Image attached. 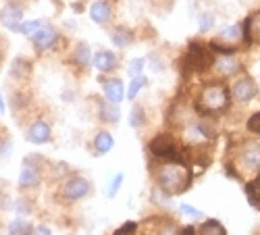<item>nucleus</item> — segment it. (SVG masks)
Listing matches in <instances>:
<instances>
[{
    "label": "nucleus",
    "instance_id": "1",
    "mask_svg": "<svg viewBox=\"0 0 260 235\" xmlns=\"http://www.w3.org/2000/svg\"><path fill=\"white\" fill-rule=\"evenodd\" d=\"M191 185V175L183 162H165L156 171V187H160L165 194L177 196L183 194Z\"/></svg>",
    "mask_w": 260,
    "mask_h": 235
},
{
    "label": "nucleus",
    "instance_id": "2",
    "mask_svg": "<svg viewBox=\"0 0 260 235\" xmlns=\"http://www.w3.org/2000/svg\"><path fill=\"white\" fill-rule=\"evenodd\" d=\"M231 106V90L225 83H208L202 88L196 109L202 115H219Z\"/></svg>",
    "mask_w": 260,
    "mask_h": 235
},
{
    "label": "nucleus",
    "instance_id": "3",
    "mask_svg": "<svg viewBox=\"0 0 260 235\" xmlns=\"http://www.w3.org/2000/svg\"><path fill=\"white\" fill-rule=\"evenodd\" d=\"M148 150L154 158L158 160H165V162H183L185 164V158L183 154L179 152L177 148V142L173 138V133H158L150 140L148 144Z\"/></svg>",
    "mask_w": 260,
    "mask_h": 235
},
{
    "label": "nucleus",
    "instance_id": "4",
    "mask_svg": "<svg viewBox=\"0 0 260 235\" xmlns=\"http://www.w3.org/2000/svg\"><path fill=\"white\" fill-rule=\"evenodd\" d=\"M212 62H214V58H212V50L208 46L200 44V42H189L187 52L183 56V69L187 73H191V71L202 73L212 67Z\"/></svg>",
    "mask_w": 260,
    "mask_h": 235
},
{
    "label": "nucleus",
    "instance_id": "5",
    "mask_svg": "<svg viewBox=\"0 0 260 235\" xmlns=\"http://www.w3.org/2000/svg\"><path fill=\"white\" fill-rule=\"evenodd\" d=\"M233 162L240 169V173H260V144L258 142L242 144Z\"/></svg>",
    "mask_w": 260,
    "mask_h": 235
},
{
    "label": "nucleus",
    "instance_id": "6",
    "mask_svg": "<svg viewBox=\"0 0 260 235\" xmlns=\"http://www.w3.org/2000/svg\"><path fill=\"white\" fill-rule=\"evenodd\" d=\"M90 191H92V183L85 179V177L75 175V177H69L67 181L62 183L60 198L64 202H79V200H83L85 196H88Z\"/></svg>",
    "mask_w": 260,
    "mask_h": 235
},
{
    "label": "nucleus",
    "instance_id": "7",
    "mask_svg": "<svg viewBox=\"0 0 260 235\" xmlns=\"http://www.w3.org/2000/svg\"><path fill=\"white\" fill-rule=\"evenodd\" d=\"M258 96V85L250 75L240 77L233 85H231V98L240 104H248L250 100H254Z\"/></svg>",
    "mask_w": 260,
    "mask_h": 235
},
{
    "label": "nucleus",
    "instance_id": "8",
    "mask_svg": "<svg viewBox=\"0 0 260 235\" xmlns=\"http://www.w3.org/2000/svg\"><path fill=\"white\" fill-rule=\"evenodd\" d=\"M23 7L17 0H11L3 9H0V23H3L9 31H19L21 23H23Z\"/></svg>",
    "mask_w": 260,
    "mask_h": 235
},
{
    "label": "nucleus",
    "instance_id": "9",
    "mask_svg": "<svg viewBox=\"0 0 260 235\" xmlns=\"http://www.w3.org/2000/svg\"><path fill=\"white\" fill-rule=\"evenodd\" d=\"M25 140L29 144H36V146H44L52 140V129H50V125L44 121V119H38L29 125V129L25 133Z\"/></svg>",
    "mask_w": 260,
    "mask_h": 235
},
{
    "label": "nucleus",
    "instance_id": "10",
    "mask_svg": "<svg viewBox=\"0 0 260 235\" xmlns=\"http://www.w3.org/2000/svg\"><path fill=\"white\" fill-rule=\"evenodd\" d=\"M102 92L106 102H111L115 106H119L125 98V85L119 77H111V79H102Z\"/></svg>",
    "mask_w": 260,
    "mask_h": 235
},
{
    "label": "nucleus",
    "instance_id": "11",
    "mask_svg": "<svg viewBox=\"0 0 260 235\" xmlns=\"http://www.w3.org/2000/svg\"><path fill=\"white\" fill-rule=\"evenodd\" d=\"M31 40H34V48H36V52H46V50H50V48L56 44L58 31H56L52 25H46V23H44V27H42Z\"/></svg>",
    "mask_w": 260,
    "mask_h": 235
},
{
    "label": "nucleus",
    "instance_id": "12",
    "mask_svg": "<svg viewBox=\"0 0 260 235\" xmlns=\"http://www.w3.org/2000/svg\"><path fill=\"white\" fill-rule=\"evenodd\" d=\"M242 40H244V44H246V46L254 44V42H260V11L244 19V25H242Z\"/></svg>",
    "mask_w": 260,
    "mask_h": 235
},
{
    "label": "nucleus",
    "instance_id": "13",
    "mask_svg": "<svg viewBox=\"0 0 260 235\" xmlns=\"http://www.w3.org/2000/svg\"><path fill=\"white\" fill-rule=\"evenodd\" d=\"M212 69L219 77H231V75H235L237 71L242 69V62L237 60L235 56H219V58H214Z\"/></svg>",
    "mask_w": 260,
    "mask_h": 235
},
{
    "label": "nucleus",
    "instance_id": "14",
    "mask_svg": "<svg viewBox=\"0 0 260 235\" xmlns=\"http://www.w3.org/2000/svg\"><path fill=\"white\" fill-rule=\"evenodd\" d=\"M40 181H42L40 169L34 166V164H23V169H21V173H19V187L34 189V187L40 185Z\"/></svg>",
    "mask_w": 260,
    "mask_h": 235
},
{
    "label": "nucleus",
    "instance_id": "15",
    "mask_svg": "<svg viewBox=\"0 0 260 235\" xmlns=\"http://www.w3.org/2000/svg\"><path fill=\"white\" fill-rule=\"evenodd\" d=\"M92 62L100 73H111L117 69V54L113 50H98Z\"/></svg>",
    "mask_w": 260,
    "mask_h": 235
},
{
    "label": "nucleus",
    "instance_id": "16",
    "mask_svg": "<svg viewBox=\"0 0 260 235\" xmlns=\"http://www.w3.org/2000/svg\"><path fill=\"white\" fill-rule=\"evenodd\" d=\"M111 15H113V9H111V5H108L106 0H96V3H92L90 19L94 21V23H98V25L106 23V21L111 19Z\"/></svg>",
    "mask_w": 260,
    "mask_h": 235
},
{
    "label": "nucleus",
    "instance_id": "17",
    "mask_svg": "<svg viewBox=\"0 0 260 235\" xmlns=\"http://www.w3.org/2000/svg\"><path fill=\"white\" fill-rule=\"evenodd\" d=\"M115 148V138H113V133L111 131H98L96 136H94V150H96V154L98 156H104V154H108Z\"/></svg>",
    "mask_w": 260,
    "mask_h": 235
},
{
    "label": "nucleus",
    "instance_id": "18",
    "mask_svg": "<svg viewBox=\"0 0 260 235\" xmlns=\"http://www.w3.org/2000/svg\"><path fill=\"white\" fill-rule=\"evenodd\" d=\"M98 117L104 123H117L121 119V111H119V106H115L111 102H100L98 104Z\"/></svg>",
    "mask_w": 260,
    "mask_h": 235
},
{
    "label": "nucleus",
    "instance_id": "19",
    "mask_svg": "<svg viewBox=\"0 0 260 235\" xmlns=\"http://www.w3.org/2000/svg\"><path fill=\"white\" fill-rule=\"evenodd\" d=\"M34 233H36V227L23 217H17L9 223V235H34Z\"/></svg>",
    "mask_w": 260,
    "mask_h": 235
},
{
    "label": "nucleus",
    "instance_id": "20",
    "mask_svg": "<svg viewBox=\"0 0 260 235\" xmlns=\"http://www.w3.org/2000/svg\"><path fill=\"white\" fill-rule=\"evenodd\" d=\"M73 60L77 62L81 69H85V67H88L90 62L94 60V58H92V50H90V46L85 44V42H79V44L73 48Z\"/></svg>",
    "mask_w": 260,
    "mask_h": 235
},
{
    "label": "nucleus",
    "instance_id": "21",
    "mask_svg": "<svg viewBox=\"0 0 260 235\" xmlns=\"http://www.w3.org/2000/svg\"><path fill=\"white\" fill-rule=\"evenodd\" d=\"M198 235H229L225 225L221 221H216V219H206L200 229H198Z\"/></svg>",
    "mask_w": 260,
    "mask_h": 235
},
{
    "label": "nucleus",
    "instance_id": "22",
    "mask_svg": "<svg viewBox=\"0 0 260 235\" xmlns=\"http://www.w3.org/2000/svg\"><path fill=\"white\" fill-rule=\"evenodd\" d=\"M223 44H229V46H235L237 40H242V27L240 25H227L219 31V38H216Z\"/></svg>",
    "mask_w": 260,
    "mask_h": 235
},
{
    "label": "nucleus",
    "instance_id": "23",
    "mask_svg": "<svg viewBox=\"0 0 260 235\" xmlns=\"http://www.w3.org/2000/svg\"><path fill=\"white\" fill-rule=\"evenodd\" d=\"M111 40L117 48H127L129 44L134 42V31L127 29V27H117L113 33H111Z\"/></svg>",
    "mask_w": 260,
    "mask_h": 235
},
{
    "label": "nucleus",
    "instance_id": "24",
    "mask_svg": "<svg viewBox=\"0 0 260 235\" xmlns=\"http://www.w3.org/2000/svg\"><path fill=\"white\" fill-rule=\"evenodd\" d=\"M146 109L142 104H134L132 106V113H129V125L134 127V129H142L146 125Z\"/></svg>",
    "mask_w": 260,
    "mask_h": 235
},
{
    "label": "nucleus",
    "instance_id": "25",
    "mask_svg": "<svg viewBox=\"0 0 260 235\" xmlns=\"http://www.w3.org/2000/svg\"><path fill=\"white\" fill-rule=\"evenodd\" d=\"M29 69H31V65H29L27 58H15L13 67H11V75L13 77H23V75L29 73Z\"/></svg>",
    "mask_w": 260,
    "mask_h": 235
},
{
    "label": "nucleus",
    "instance_id": "26",
    "mask_svg": "<svg viewBox=\"0 0 260 235\" xmlns=\"http://www.w3.org/2000/svg\"><path fill=\"white\" fill-rule=\"evenodd\" d=\"M42 27H44V23H42L40 19H31V21H23V23H21V27H19V31L23 33V36L34 38Z\"/></svg>",
    "mask_w": 260,
    "mask_h": 235
},
{
    "label": "nucleus",
    "instance_id": "27",
    "mask_svg": "<svg viewBox=\"0 0 260 235\" xmlns=\"http://www.w3.org/2000/svg\"><path fill=\"white\" fill-rule=\"evenodd\" d=\"M146 83H148V79H146L144 75L134 77L132 83H129V88H127V98H129V100H136V96L144 90V85H146Z\"/></svg>",
    "mask_w": 260,
    "mask_h": 235
},
{
    "label": "nucleus",
    "instance_id": "28",
    "mask_svg": "<svg viewBox=\"0 0 260 235\" xmlns=\"http://www.w3.org/2000/svg\"><path fill=\"white\" fill-rule=\"evenodd\" d=\"M244 191H246V198H248L250 206L256 208V210H260V191L256 189L254 181L252 183H244Z\"/></svg>",
    "mask_w": 260,
    "mask_h": 235
},
{
    "label": "nucleus",
    "instance_id": "29",
    "mask_svg": "<svg viewBox=\"0 0 260 235\" xmlns=\"http://www.w3.org/2000/svg\"><path fill=\"white\" fill-rule=\"evenodd\" d=\"M214 13H210V11H204V13H200V17H198V29L202 31V33H206V31H210L212 27H214Z\"/></svg>",
    "mask_w": 260,
    "mask_h": 235
},
{
    "label": "nucleus",
    "instance_id": "30",
    "mask_svg": "<svg viewBox=\"0 0 260 235\" xmlns=\"http://www.w3.org/2000/svg\"><path fill=\"white\" fill-rule=\"evenodd\" d=\"M144 67H146V58H132L129 60V65H127V73L132 75V77H140L144 75Z\"/></svg>",
    "mask_w": 260,
    "mask_h": 235
},
{
    "label": "nucleus",
    "instance_id": "31",
    "mask_svg": "<svg viewBox=\"0 0 260 235\" xmlns=\"http://www.w3.org/2000/svg\"><path fill=\"white\" fill-rule=\"evenodd\" d=\"M123 181H125V175L123 173H117L115 177H113V181H111V185H108V189H106V196L108 198H115L117 194H119V189H121V185H123Z\"/></svg>",
    "mask_w": 260,
    "mask_h": 235
},
{
    "label": "nucleus",
    "instance_id": "32",
    "mask_svg": "<svg viewBox=\"0 0 260 235\" xmlns=\"http://www.w3.org/2000/svg\"><path fill=\"white\" fill-rule=\"evenodd\" d=\"M246 129L252 133V136H260V111L252 113L246 121Z\"/></svg>",
    "mask_w": 260,
    "mask_h": 235
},
{
    "label": "nucleus",
    "instance_id": "33",
    "mask_svg": "<svg viewBox=\"0 0 260 235\" xmlns=\"http://www.w3.org/2000/svg\"><path fill=\"white\" fill-rule=\"evenodd\" d=\"M179 212H181V215H185V217H193V219H202V217H204L202 210L193 208V206H189V204H179Z\"/></svg>",
    "mask_w": 260,
    "mask_h": 235
},
{
    "label": "nucleus",
    "instance_id": "34",
    "mask_svg": "<svg viewBox=\"0 0 260 235\" xmlns=\"http://www.w3.org/2000/svg\"><path fill=\"white\" fill-rule=\"evenodd\" d=\"M150 198H152L154 204H169V200H171V196L165 194L160 187H152V194H150Z\"/></svg>",
    "mask_w": 260,
    "mask_h": 235
},
{
    "label": "nucleus",
    "instance_id": "35",
    "mask_svg": "<svg viewBox=\"0 0 260 235\" xmlns=\"http://www.w3.org/2000/svg\"><path fill=\"white\" fill-rule=\"evenodd\" d=\"M136 231H138V223L136 221H127L115 231V235H136Z\"/></svg>",
    "mask_w": 260,
    "mask_h": 235
},
{
    "label": "nucleus",
    "instance_id": "36",
    "mask_svg": "<svg viewBox=\"0 0 260 235\" xmlns=\"http://www.w3.org/2000/svg\"><path fill=\"white\" fill-rule=\"evenodd\" d=\"M156 235H181V227H177L175 223H165L160 229H158V233Z\"/></svg>",
    "mask_w": 260,
    "mask_h": 235
},
{
    "label": "nucleus",
    "instance_id": "37",
    "mask_svg": "<svg viewBox=\"0 0 260 235\" xmlns=\"http://www.w3.org/2000/svg\"><path fill=\"white\" fill-rule=\"evenodd\" d=\"M15 210L19 212V215H29L31 208L27 206V200H17L15 202Z\"/></svg>",
    "mask_w": 260,
    "mask_h": 235
},
{
    "label": "nucleus",
    "instance_id": "38",
    "mask_svg": "<svg viewBox=\"0 0 260 235\" xmlns=\"http://www.w3.org/2000/svg\"><path fill=\"white\" fill-rule=\"evenodd\" d=\"M150 60H152V71H156V73L165 71V62H162L160 58H156V56L152 54V56H150Z\"/></svg>",
    "mask_w": 260,
    "mask_h": 235
},
{
    "label": "nucleus",
    "instance_id": "39",
    "mask_svg": "<svg viewBox=\"0 0 260 235\" xmlns=\"http://www.w3.org/2000/svg\"><path fill=\"white\" fill-rule=\"evenodd\" d=\"M50 233H52V231H50V227H46V225H38L34 235H50Z\"/></svg>",
    "mask_w": 260,
    "mask_h": 235
},
{
    "label": "nucleus",
    "instance_id": "40",
    "mask_svg": "<svg viewBox=\"0 0 260 235\" xmlns=\"http://www.w3.org/2000/svg\"><path fill=\"white\" fill-rule=\"evenodd\" d=\"M198 229L193 227V225H187V227H181V235H196Z\"/></svg>",
    "mask_w": 260,
    "mask_h": 235
},
{
    "label": "nucleus",
    "instance_id": "41",
    "mask_svg": "<svg viewBox=\"0 0 260 235\" xmlns=\"http://www.w3.org/2000/svg\"><path fill=\"white\" fill-rule=\"evenodd\" d=\"M254 185H256V189L260 191V173H258V177H256V181H254Z\"/></svg>",
    "mask_w": 260,
    "mask_h": 235
},
{
    "label": "nucleus",
    "instance_id": "42",
    "mask_svg": "<svg viewBox=\"0 0 260 235\" xmlns=\"http://www.w3.org/2000/svg\"><path fill=\"white\" fill-rule=\"evenodd\" d=\"M0 113H5V102H3V94H0Z\"/></svg>",
    "mask_w": 260,
    "mask_h": 235
},
{
    "label": "nucleus",
    "instance_id": "43",
    "mask_svg": "<svg viewBox=\"0 0 260 235\" xmlns=\"http://www.w3.org/2000/svg\"><path fill=\"white\" fill-rule=\"evenodd\" d=\"M0 210H3V202H0Z\"/></svg>",
    "mask_w": 260,
    "mask_h": 235
},
{
    "label": "nucleus",
    "instance_id": "44",
    "mask_svg": "<svg viewBox=\"0 0 260 235\" xmlns=\"http://www.w3.org/2000/svg\"><path fill=\"white\" fill-rule=\"evenodd\" d=\"M71 235H77V233H71Z\"/></svg>",
    "mask_w": 260,
    "mask_h": 235
}]
</instances>
